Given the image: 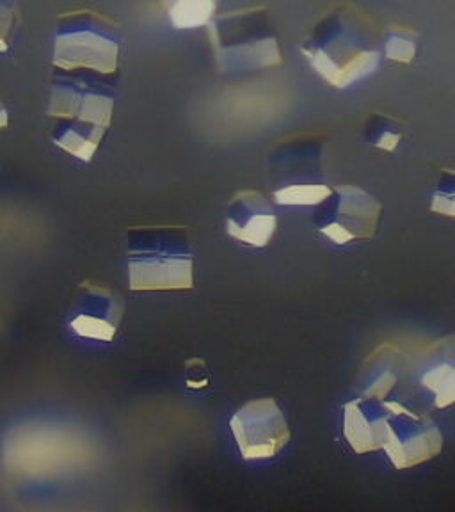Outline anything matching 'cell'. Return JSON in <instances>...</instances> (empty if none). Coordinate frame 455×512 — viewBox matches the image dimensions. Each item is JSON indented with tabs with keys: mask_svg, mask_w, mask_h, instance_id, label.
<instances>
[{
	"mask_svg": "<svg viewBox=\"0 0 455 512\" xmlns=\"http://www.w3.org/2000/svg\"><path fill=\"white\" fill-rule=\"evenodd\" d=\"M386 404L392 413L383 448L397 470H409L440 456L445 441L431 416L411 411L399 400H386Z\"/></svg>",
	"mask_w": 455,
	"mask_h": 512,
	"instance_id": "cell-8",
	"label": "cell"
},
{
	"mask_svg": "<svg viewBox=\"0 0 455 512\" xmlns=\"http://www.w3.org/2000/svg\"><path fill=\"white\" fill-rule=\"evenodd\" d=\"M390 408L386 400L360 395L344 406V438L356 454L384 447L388 440Z\"/></svg>",
	"mask_w": 455,
	"mask_h": 512,
	"instance_id": "cell-12",
	"label": "cell"
},
{
	"mask_svg": "<svg viewBox=\"0 0 455 512\" xmlns=\"http://www.w3.org/2000/svg\"><path fill=\"white\" fill-rule=\"evenodd\" d=\"M429 363L422 372L420 383L432 393L436 408L455 404V338H445L432 345Z\"/></svg>",
	"mask_w": 455,
	"mask_h": 512,
	"instance_id": "cell-13",
	"label": "cell"
},
{
	"mask_svg": "<svg viewBox=\"0 0 455 512\" xmlns=\"http://www.w3.org/2000/svg\"><path fill=\"white\" fill-rule=\"evenodd\" d=\"M230 427L240 456L246 461L278 456L290 441L287 418L272 397L246 402L232 416Z\"/></svg>",
	"mask_w": 455,
	"mask_h": 512,
	"instance_id": "cell-9",
	"label": "cell"
},
{
	"mask_svg": "<svg viewBox=\"0 0 455 512\" xmlns=\"http://www.w3.org/2000/svg\"><path fill=\"white\" fill-rule=\"evenodd\" d=\"M431 210L455 219V169H443L432 185Z\"/></svg>",
	"mask_w": 455,
	"mask_h": 512,
	"instance_id": "cell-18",
	"label": "cell"
},
{
	"mask_svg": "<svg viewBox=\"0 0 455 512\" xmlns=\"http://www.w3.org/2000/svg\"><path fill=\"white\" fill-rule=\"evenodd\" d=\"M9 125V112L8 107L4 105V102H2V98H0V130L2 128H6Z\"/></svg>",
	"mask_w": 455,
	"mask_h": 512,
	"instance_id": "cell-21",
	"label": "cell"
},
{
	"mask_svg": "<svg viewBox=\"0 0 455 512\" xmlns=\"http://www.w3.org/2000/svg\"><path fill=\"white\" fill-rule=\"evenodd\" d=\"M123 312V296L114 288L98 281H82L70 304V326L89 340L111 342L120 329Z\"/></svg>",
	"mask_w": 455,
	"mask_h": 512,
	"instance_id": "cell-10",
	"label": "cell"
},
{
	"mask_svg": "<svg viewBox=\"0 0 455 512\" xmlns=\"http://www.w3.org/2000/svg\"><path fill=\"white\" fill-rule=\"evenodd\" d=\"M128 280L132 290H189L194 287L191 237L184 226H134L127 235Z\"/></svg>",
	"mask_w": 455,
	"mask_h": 512,
	"instance_id": "cell-3",
	"label": "cell"
},
{
	"mask_svg": "<svg viewBox=\"0 0 455 512\" xmlns=\"http://www.w3.org/2000/svg\"><path fill=\"white\" fill-rule=\"evenodd\" d=\"M383 32L354 4H336L304 34L299 52L331 88L347 89L374 75L383 59Z\"/></svg>",
	"mask_w": 455,
	"mask_h": 512,
	"instance_id": "cell-1",
	"label": "cell"
},
{
	"mask_svg": "<svg viewBox=\"0 0 455 512\" xmlns=\"http://www.w3.org/2000/svg\"><path fill=\"white\" fill-rule=\"evenodd\" d=\"M48 116L54 120H75L111 127L116 102V77L107 73L52 66Z\"/></svg>",
	"mask_w": 455,
	"mask_h": 512,
	"instance_id": "cell-6",
	"label": "cell"
},
{
	"mask_svg": "<svg viewBox=\"0 0 455 512\" xmlns=\"http://www.w3.org/2000/svg\"><path fill=\"white\" fill-rule=\"evenodd\" d=\"M383 205L358 185H335L326 200L315 208V230L336 246L376 237Z\"/></svg>",
	"mask_w": 455,
	"mask_h": 512,
	"instance_id": "cell-7",
	"label": "cell"
},
{
	"mask_svg": "<svg viewBox=\"0 0 455 512\" xmlns=\"http://www.w3.org/2000/svg\"><path fill=\"white\" fill-rule=\"evenodd\" d=\"M109 128L75 120H56L52 128V141L57 148L79 160L89 162L95 157Z\"/></svg>",
	"mask_w": 455,
	"mask_h": 512,
	"instance_id": "cell-14",
	"label": "cell"
},
{
	"mask_svg": "<svg viewBox=\"0 0 455 512\" xmlns=\"http://www.w3.org/2000/svg\"><path fill=\"white\" fill-rule=\"evenodd\" d=\"M420 34L408 25H390L383 32V57L390 63L411 64L418 54Z\"/></svg>",
	"mask_w": 455,
	"mask_h": 512,
	"instance_id": "cell-17",
	"label": "cell"
},
{
	"mask_svg": "<svg viewBox=\"0 0 455 512\" xmlns=\"http://www.w3.org/2000/svg\"><path fill=\"white\" fill-rule=\"evenodd\" d=\"M224 226L233 239L253 248H265L278 230V214L262 192L246 189L228 201Z\"/></svg>",
	"mask_w": 455,
	"mask_h": 512,
	"instance_id": "cell-11",
	"label": "cell"
},
{
	"mask_svg": "<svg viewBox=\"0 0 455 512\" xmlns=\"http://www.w3.org/2000/svg\"><path fill=\"white\" fill-rule=\"evenodd\" d=\"M207 29L219 73L262 72L283 63L280 36L265 6L226 11Z\"/></svg>",
	"mask_w": 455,
	"mask_h": 512,
	"instance_id": "cell-4",
	"label": "cell"
},
{
	"mask_svg": "<svg viewBox=\"0 0 455 512\" xmlns=\"http://www.w3.org/2000/svg\"><path fill=\"white\" fill-rule=\"evenodd\" d=\"M185 384L192 390H201L208 386L207 361L201 358L185 361Z\"/></svg>",
	"mask_w": 455,
	"mask_h": 512,
	"instance_id": "cell-20",
	"label": "cell"
},
{
	"mask_svg": "<svg viewBox=\"0 0 455 512\" xmlns=\"http://www.w3.org/2000/svg\"><path fill=\"white\" fill-rule=\"evenodd\" d=\"M404 123L390 114H372L363 128V137L370 146L392 153L404 141Z\"/></svg>",
	"mask_w": 455,
	"mask_h": 512,
	"instance_id": "cell-16",
	"label": "cell"
},
{
	"mask_svg": "<svg viewBox=\"0 0 455 512\" xmlns=\"http://www.w3.org/2000/svg\"><path fill=\"white\" fill-rule=\"evenodd\" d=\"M272 198L283 207H317L333 191L329 171V137L308 132L288 136L267 155Z\"/></svg>",
	"mask_w": 455,
	"mask_h": 512,
	"instance_id": "cell-2",
	"label": "cell"
},
{
	"mask_svg": "<svg viewBox=\"0 0 455 512\" xmlns=\"http://www.w3.org/2000/svg\"><path fill=\"white\" fill-rule=\"evenodd\" d=\"M22 20L18 0H0V54L8 52Z\"/></svg>",
	"mask_w": 455,
	"mask_h": 512,
	"instance_id": "cell-19",
	"label": "cell"
},
{
	"mask_svg": "<svg viewBox=\"0 0 455 512\" xmlns=\"http://www.w3.org/2000/svg\"><path fill=\"white\" fill-rule=\"evenodd\" d=\"M219 0H162L169 22L180 31L207 27L217 15Z\"/></svg>",
	"mask_w": 455,
	"mask_h": 512,
	"instance_id": "cell-15",
	"label": "cell"
},
{
	"mask_svg": "<svg viewBox=\"0 0 455 512\" xmlns=\"http://www.w3.org/2000/svg\"><path fill=\"white\" fill-rule=\"evenodd\" d=\"M52 41V66L56 68H86L107 75H116L120 68V25L95 9L59 13Z\"/></svg>",
	"mask_w": 455,
	"mask_h": 512,
	"instance_id": "cell-5",
	"label": "cell"
}]
</instances>
